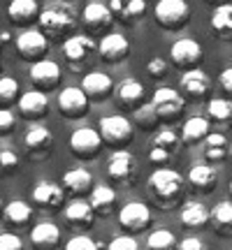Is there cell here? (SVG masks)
I'll list each match as a JSON object with an SVG mask.
<instances>
[{
	"mask_svg": "<svg viewBox=\"0 0 232 250\" xmlns=\"http://www.w3.org/2000/svg\"><path fill=\"white\" fill-rule=\"evenodd\" d=\"M112 21H114V14H112V9L109 5L105 2H98V0H93L89 2L86 7H84V23L89 30H105V28L112 26Z\"/></svg>",
	"mask_w": 232,
	"mask_h": 250,
	"instance_id": "obj_22",
	"label": "cell"
},
{
	"mask_svg": "<svg viewBox=\"0 0 232 250\" xmlns=\"http://www.w3.org/2000/svg\"><path fill=\"white\" fill-rule=\"evenodd\" d=\"M230 197H232V181H230Z\"/></svg>",
	"mask_w": 232,
	"mask_h": 250,
	"instance_id": "obj_52",
	"label": "cell"
},
{
	"mask_svg": "<svg viewBox=\"0 0 232 250\" xmlns=\"http://www.w3.org/2000/svg\"><path fill=\"white\" fill-rule=\"evenodd\" d=\"M2 211H5V204H2V199H0V213H2Z\"/></svg>",
	"mask_w": 232,
	"mask_h": 250,
	"instance_id": "obj_50",
	"label": "cell"
},
{
	"mask_svg": "<svg viewBox=\"0 0 232 250\" xmlns=\"http://www.w3.org/2000/svg\"><path fill=\"white\" fill-rule=\"evenodd\" d=\"M40 12H42V7L37 5L35 0H14L7 7L9 19H12L17 26H26L30 21L40 19Z\"/></svg>",
	"mask_w": 232,
	"mask_h": 250,
	"instance_id": "obj_26",
	"label": "cell"
},
{
	"mask_svg": "<svg viewBox=\"0 0 232 250\" xmlns=\"http://www.w3.org/2000/svg\"><path fill=\"white\" fill-rule=\"evenodd\" d=\"M89 204L95 215H109L116 206V190L109 186H95L91 190Z\"/></svg>",
	"mask_w": 232,
	"mask_h": 250,
	"instance_id": "obj_25",
	"label": "cell"
},
{
	"mask_svg": "<svg viewBox=\"0 0 232 250\" xmlns=\"http://www.w3.org/2000/svg\"><path fill=\"white\" fill-rule=\"evenodd\" d=\"M49 109V98L46 93H40V90H28L19 98V111L23 114V118H30V121H37L42 118Z\"/></svg>",
	"mask_w": 232,
	"mask_h": 250,
	"instance_id": "obj_21",
	"label": "cell"
},
{
	"mask_svg": "<svg viewBox=\"0 0 232 250\" xmlns=\"http://www.w3.org/2000/svg\"><path fill=\"white\" fill-rule=\"evenodd\" d=\"M0 250H23V241L19 239L17 234H0Z\"/></svg>",
	"mask_w": 232,
	"mask_h": 250,
	"instance_id": "obj_43",
	"label": "cell"
},
{
	"mask_svg": "<svg viewBox=\"0 0 232 250\" xmlns=\"http://www.w3.org/2000/svg\"><path fill=\"white\" fill-rule=\"evenodd\" d=\"M181 223L188 229H200L209 223V208L202 202H186L181 206Z\"/></svg>",
	"mask_w": 232,
	"mask_h": 250,
	"instance_id": "obj_28",
	"label": "cell"
},
{
	"mask_svg": "<svg viewBox=\"0 0 232 250\" xmlns=\"http://www.w3.org/2000/svg\"><path fill=\"white\" fill-rule=\"evenodd\" d=\"M37 23L46 40H70L77 28V12L70 2H49L42 7Z\"/></svg>",
	"mask_w": 232,
	"mask_h": 250,
	"instance_id": "obj_1",
	"label": "cell"
},
{
	"mask_svg": "<svg viewBox=\"0 0 232 250\" xmlns=\"http://www.w3.org/2000/svg\"><path fill=\"white\" fill-rule=\"evenodd\" d=\"M177 250H207L205 243H202V239H197V236H186L184 241L179 243Z\"/></svg>",
	"mask_w": 232,
	"mask_h": 250,
	"instance_id": "obj_46",
	"label": "cell"
},
{
	"mask_svg": "<svg viewBox=\"0 0 232 250\" xmlns=\"http://www.w3.org/2000/svg\"><path fill=\"white\" fill-rule=\"evenodd\" d=\"M9 42V35L7 33H0V49H2V44H7Z\"/></svg>",
	"mask_w": 232,
	"mask_h": 250,
	"instance_id": "obj_49",
	"label": "cell"
},
{
	"mask_svg": "<svg viewBox=\"0 0 232 250\" xmlns=\"http://www.w3.org/2000/svg\"><path fill=\"white\" fill-rule=\"evenodd\" d=\"M207 114H209V118L216 121V123H228V121H232V100L214 98L207 104Z\"/></svg>",
	"mask_w": 232,
	"mask_h": 250,
	"instance_id": "obj_36",
	"label": "cell"
},
{
	"mask_svg": "<svg viewBox=\"0 0 232 250\" xmlns=\"http://www.w3.org/2000/svg\"><path fill=\"white\" fill-rule=\"evenodd\" d=\"M95 49H98V44H95L89 35H72L70 40H65V44H63V54H65V58L77 67L79 62L89 61Z\"/></svg>",
	"mask_w": 232,
	"mask_h": 250,
	"instance_id": "obj_16",
	"label": "cell"
},
{
	"mask_svg": "<svg viewBox=\"0 0 232 250\" xmlns=\"http://www.w3.org/2000/svg\"><path fill=\"white\" fill-rule=\"evenodd\" d=\"M19 167V155L12 148H0V174H9Z\"/></svg>",
	"mask_w": 232,
	"mask_h": 250,
	"instance_id": "obj_41",
	"label": "cell"
},
{
	"mask_svg": "<svg viewBox=\"0 0 232 250\" xmlns=\"http://www.w3.org/2000/svg\"><path fill=\"white\" fill-rule=\"evenodd\" d=\"M149 160H151L153 165H165V162L172 160V155H167V153L161 151V148H151V151H149Z\"/></svg>",
	"mask_w": 232,
	"mask_h": 250,
	"instance_id": "obj_47",
	"label": "cell"
},
{
	"mask_svg": "<svg viewBox=\"0 0 232 250\" xmlns=\"http://www.w3.org/2000/svg\"><path fill=\"white\" fill-rule=\"evenodd\" d=\"M65 220L70 223V227H91L95 220V213L86 199H74L65 208Z\"/></svg>",
	"mask_w": 232,
	"mask_h": 250,
	"instance_id": "obj_27",
	"label": "cell"
},
{
	"mask_svg": "<svg viewBox=\"0 0 232 250\" xmlns=\"http://www.w3.org/2000/svg\"><path fill=\"white\" fill-rule=\"evenodd\" d=\"M179 146H181V139H179L177 132H172V130H161V132L153 134V139H151V148H161V151H165L167 155L179 153Z\"/></svg>",
	"mask_w": 232,
	"mask_h": 250,
	"instance_id": "obj_34",
	"label": "cell"
},
{
	"mask_svg": "<svg viewBox=\"0 0 232 250\" xmlns=\"http://www.w3.org/2000/svg\"><path fill=\"white\" fill-rule=\"evenodd\" d=\"M211 30L223 40H232V5H218L211 14Z\"/></svg>",
	"mask_w": 232,
	"mask_h": 250,
	"instance_id": "obj_32",
	"label": "cell"
},
{
	"mask_svg": "<svg viewBox=\"0 0 232 250\" xmlns=\"http://www.w3.org/2000/svg\"><path fill=\"white\" fill-rule=\"evenodd\" d=\"M230 155V142L228 137L221 132H209V137L205 139V158L211 162L228 160Z\"/></svg>",
	"mask_w": 232,
	"mask_h": 250,
	"instance_id": "obj_30",
	"label": "cell"
},
{
	"mask_svg": "<svg viewBox=\"0 0 232 250\" xmlns=\"http://www.w3.org/2000/svg\"><path fill=\"white\" fill-rule=\"evenodd\" d=\"M218 81H221V88H223L225 93H232V67H225V70L221 72Z\"/></svg>",
	"mask_w": 232,
	"mask_h": 250,
	"instance_id": "obj_48",
	"label": "cell"
},
{
	"mask_svg": "<svg viewBox=\"0 0 232 250\" xmlns=\"http://www.w3.org/2000/svg\"><path fill=\"white\" fill-rule=\"evenodd\" d=\"M209 220L214 223L216 234L221 236H232V202L223 199L209 211Z\"/></svg>",
	"mask_w": 232,
	"mask_h": 250,
	"instance_id": "obj_29",
	"label": "cell"
},
{
	"mask_svg": "<svg viewBox=\"0 0 232 250\" xmlns=\"http://www.w3.org/2000/svg\"><path fill=\"white\" fill-rule=\"evenodd\" d=\"M23 144H26L28 153H30L35 160H40V158H46L49 151H51L54 134H51V130L45 127V125H30L26 137H23Z\"/></svg>",
	"mask_w": 232,
	"mask_h": 250,
	"instance_id": "obj_13",
	"label": "cell"
},
{
	"mask_svg": "<svg viewBox=\"0 0 232 250\" xmlns=\"http://www.w3.org/2000/svg\"><path fill=\"white\" fill-rule=\"evenodd\" d=\"M65 250H100V243L93 241L91 236H84V234H77V236H72Z\"/></svg>",
	"mask_w": 232,
	"mask_h": 250,
	"instance_id": "obj_40",
	"label": "cell"
},
{
	"mask_svg": "<svg viewBox=\"0 0 232 250\" xmlns=\"http://www.w3.org/2000/svg\"><path fill=\"white\" fill-rule=\"evenodd\" d=\"M188 181L190 186L200 190V192H209L211 188H216L218 183V171H216L214 165H207V162H200V165H193L190 171H188Z\"/></svg>",
	"mask_w": 232,
	"mask_h": 250,
	"instance_id": "obj_23",
	"label": "cell"
},
{
	"mask_svg": "<svg viewBox=\"0 0 232 250\" xmlns=\"http://www.w3.org/2000/svg\"><path fill=\"white\" fill-rule=\"evenodd\" d=\"M17 49L26 61H45L46 51H49V40L45 37L42 30L28 28L17 37Z\"/></svg>",
	"mask_w": 232,
	"mask_h": 250,
	"instance_id": "obj_6",
	"label": "cell"
},
{
	"mask_svg": "<svg viewBox=\"0 0 232 250\" xmlns=\"http://www.w3.org/2000/svg\"><path fill=\"white\" fill-rule=\"evenodd\" d=\"M151 107L156 109V114L161 121H174V118L181 116V111L186 107V100L181 93H177L170 86H162L153 93L151 98Z\"/></svg>",
	"mask_w": 232,
	"mask_h": 250,
	"instance_id": "obj_4",
	"label": "cell"
},
{
	"mask_svg": "<svg viewBox=\"0 0 232 250\" xmlns=\"http://www.w3.org/2000/svg\"><path fill=\"white\" fill-rule=\"evenodd\" d=\"M63 190L70 192V195H74V197L93 190V176H91V171L84 169V167L70 169L65 176H63Z\"/></svg>",
	"mask_w": 232,
	"mask_h": 250,
	"instance_id": "obj_24",
	"label": "cell"
},
{
	"mask_svg": "<svg viewBox=\"0 0 232 250\" xmlns=\"http://www.w3.org/2000/svg\"><path fill=\"white\" fill-rule=\"evenodd\" d=\"M146 72H149L151 77H162V74L167 72V62L162 61V58H151L149 65H146Z\"/></svg>",
	"mask_w": 232,
	"mask_h": 250,
	"instance_id": "obj_45",
	"label": "cell"
},
{
	"mask_svg": "<svg viewBox=\"0 0 232 250\" xmlns=\"http://www.w3.org/2000/svg\"><path fill=\"white\" fill-rule=\"evenodd\" d=\"M98 132L102 137V142L109 144V146H118V151H121V146L130 144V139H133V123L121 114L118 116H105L100 118Z\"/></svg>",
	"mask_w": 232,
	"mask_h": 250,
	"instance_id": "obj_3",
	"label": "cell"
},
{
	"mask_svg": "<svg viewBox=\"0 0 232 250\" xmlns=\"http://www.w3.org/2000/svg\"><path fill=\"white\" fill-rule=\"evenodd\" d=\"M184 186H186V181L184 176L179 174L177 169H156L149 176V195L158 202L161 208H172V206H177V202L184 197Z\"/></svg>",
	"mask_w": 232,
	"mask_h": 250,
	"instance_id": "obj_2",
	"label": "cell"
},
{
	"mask_svg": "<svg viewBox=\"0 0 232 250\" xmlns=\"http://www.w3.org/2000/svg\"><path fill=\"white\" fill-rule=\"evenodd\" d=\"M107 250H139V243L135 241V236H130V234H121V236H114L109 241Z\"/></svg>",
	"mask_w": 232,
	"mask_h": 250,
	"instance_id": "obj_42",
	"label": "cell"
},
{
	"mask_svg": "<svg viewBox=\"0 0 232 250\" xmlns=\"http://www.w3.org/2000/svg\"><path fill=\"white\" fill-rule=\"evenodd\" d=\"M211 88V79H209V74L205 70H188L184 72V77H181V90L186 93L188 98H195V100H202L209 93Z\"/></svg>",
	"mask_w": 232,
	"mask_h": 250,
	"instance_id": "obj_19",
	"label": "cell"
},
{
	"mask_svg": "<svg viewBox=\"0 0 232 250\" xmlns=\"http://www.w3.org/2000/svg\"><path fill=\"white\" fill-rule=\"evenodd\" d=\"M14 125H17V118L12 114V109H0V134H9Z\"/></svg>",
	"mask_w": 232,
	"mask_h": 250,
	"instance_id": "obj_44",
	"label": "cell"
},
{
	"mask_svg": "<svg viewBox=\"0 0 232 250\" xmlns=\"http://www.w3.org/2000/svg\"><path fill=\"white\" fill-rule=\"evenodd\" d=\"M30 81L37 86L40 93L54 90L58 86V81H61V67H58V62L46 61V58L33 62V67H30Z\"/></svg>",
	"mask_w": 232,
	"mask_h": 250,
	"instance_id": "obj_12",
	"label": "cell"
},
{
	"mask_svg": "<svg viewBox=\"0 0 232 250\" xmlns=\"http://www.w3.org/2000/svg\"><path fill=\"white\" fill-rule=\"evenodd\" d=\"M133 118L135 123L139 125V127H144V130H153L156 125H158V114H156V109L151 107V102H146V104H142L139 109H135L133 111Z\"/></svg>",
	"mask_w": 232,
	"mask_h": 250,
	"instance_id": "obj_37",
	"label": "cell"
},
{
	"mask_svg": "<svg viewBox=\"0 0 232 250\" xmlns=\"http://www.w3.org/2000/svg\"><path fill=\"white\" fill-rule=\"evenodd\" d=\"M190 17V7L184 0H161L156 5V21L161 23L165 30H177L188 21Z\"/></svg>",
	"mask_w": 232,
	"mask_h": 250,
	"instance_id": "obj_5",
	"label": "cell"
},
{
	"mask_svg": "<svg viewBox=\"0 0 232 250\" xmlns=\"http://www.w3.org/2000/svg\"><path fill=\"white\" fill-rule=\"evenodd\" d=\"M114 95H116V104L123 109H139L144 102V86L137 79H123L121 83L114 86Z\"/></svg>",
	"mask_w": 232,
	"mask_h": 250,
	"instance_id": "obj_14",
	"label": "cell"
},
{
	"mask_svg": "<svg viewBox=\"0 0 232 250\" xmlns=\"http://www.w3.org/2000/svg\"><path fill=\"white\" fill-rule=\"evenodd\" d=\"M2 215H5V220H7L9 225H14V227H23V225L33 218V208L26 204V202H21V199H14V202H9V204H5V211H2Z\"/></svg>",
	"mask_w": 232,
	"mask_h": 250,
	"instance_id": "obj_33",
	"label": "cell"
},
{
	"mask_svg": "<svg viewBox=\"0 0 232 250\" xmlns=\"http://www.w3.org/2000/svg\"><path fill=\"white\" fill-rule=\"evenodd\" d=\"M144 12H146V2L144 0H128V2H123L121 19H125V23H133L135 19H139Z\"/></svg>",
	"mask_w": 232,
	"mask_h": 250,
	"instance_id": "obj_39",
	"label": "cell"
},
{
	"mask_svg": "<svg viewBox=\"0 0 232 250\" xmlns=\"http://www.w3.org/2000/svg\"><path fill=\"white\" fill-rule=\"evenodd\" d=\"M146 248L149 250H177V236L170 229H156L149 234L146 239Z\"/></svg>",
	"mask_w": 232,
	"mask_h": 250,
	"instance_id": "obj_35",
	"label": "cell"
},
{
	"mask_svg": "<svg viewBox=\"0 0 232 250\" xmlns=\"http://www.w3.org/2000/svg\"><path fill=\"white\" fill-rule=\"evenodd\" d=\"M63 197H65V190H63V186L54 183V181H37L35 188H33V202L45 206V208L61 206Z\"/></svg>",
	"mask_w": 232,
	"mask_h": 250,
	"instance_id": "obj_20",
	"label": "cell"
},
{
	"mask_svg": "<svg viewBox=\"0 0 232 250\" xmlns=\"http://www.w3.org/2000/svg\"><path fill=\"white\" fill-rule=\"evenodd\" d=\"M102 146V137L93 127H77L70 137V148L77 158H95Z\"/></svg>",
	"mask_w": 232,
	"mask_h": 250,
	"instance_id": "obj_10",
	"label": "cell"
},
{
	"mask_svg": "<svg viewBox=\"0 0 232 250\" xmlns=\"http://www.w3.org/2000/svg\"><path fill=\"white\" fill-rule=\"evenodd\" d=\"M118 223L123 227L125 232H130L133 236L135 232H142L149 227L151 223V208L142 202H128V204L121 208V213H118Z\"/></svg>",
	"mask_w": 232,
	"mask_h": 250,
	"instance_id": "obj_9",
	"label": "cell"
},
{
	"mask_svg": "<svg viewBox=\"0 0 232 250\" xmlns=\"http://www.w3.org/2000/svg\"><path fill=\"white\" fill-rule=\"evenodd\" d=\"M228 158H230V160H232V144H230V155H228Z\"/></svg>",
	"mask_w": 232,
	"mask_h": 250,
	"instance_id": "obj_51",
	"label": "cell"
},
{
	"mask_svg": "<svg viewBox=\"0 0 232 250\" xmlns=\"http://www.w3.org/2000/svg\"><path fill=\"white\" fill-rule=\"evenodd\" d=\"M81 90L89 100H105L114 90V81L105 72H89L81 79Z\"/></svg>",
	"mask_w": 232,
	"mask_h": 250,
	"instance_id": "obj_18",
	"label": "cell"
},
{
	"mask_svg": "<svg viewBox=\"0 0 232 250\" xmlns=\"http://www.w3.org/2000/svg\"><path fill=\"white\" fill-rule=\"evenodd\" d=\"M170 58L181 70H186V72L195 70L197 62L202 61V46H200V42L190 40V37L177 40V42L170 46Z\"/></svg>",
	"mask_w": 232,
	"mask_h": 250,
	"instance_id": "obj_7",
	"label": "cell"
},
{
	"mask_svg": "<svg viewBox=\"0 0 232 250\" xmlns=\"http://www.w3.org/2000/svg\"><path fill=\"white\" fill-rule=\"evenodd\" d=\"M19 95V83L12 77H0V109H7Z\"/></svg>",
	"mask_w": 232,
	"mask_h": 250,
	"instance_id": "obj_38",
	"label": "cell"
},
{
	"mask_svg": "<svg viewBox=\"0 0 232 250\" xmlns=\"http://www.w3.org/2000/svg\"><path fill=\"white\" fill-rule=\"evenodd\" d=\"M107 174L109 179L121 183V186L130 183L137 176V158L128 151H114L112 158L107 160Z\"/></svg>",
	"mask_w": 232,
	"mask_h": 250,
	"instance_id": "obj_8",
	"label": "cell"
},
{
	"mask_svg": "<svg viewBox=\"0 0 232 250\" xmlns=\"http://www.w3.org/2000/svg\"><path fill=\"white\" fill-rule=\"evenodd\" d=\"M98 51H100V56H102V61H107V62L125 61L128 54H130V42H128V37L121 35V33H109V35H105L100 40Z\"/></svg>",
	"mask_w": 232,
	"mask_h": 250,
	"instance_id": "obj_15",
	"label": "cell"
},
{
	"mask_svg": "<svg viewBox=\"0 0 232 250\" xmlns=\"http://www.w3.org/2000/svg\"><path fill=\"white\" fill-rule=\"evenodd\" d=\"M58 109L65 118H81L89 111V98L77 86H68L58 93Z\"/></svg>",
	"mask_w": 232,
	"mask_h": 250,
	"instance_id": "obj_11",
	"label": "cell"
},
{
	"mask_svg": "<svg viewBox=\"0 0 232 250\" xmlns=\"http://www.w3.org/2000/svg\"><path fill=\"white\" fill-rule=\"evenodd\" d=\"M209 137V121L202 116L195 118H188L184 127H181V142L184 144H197V142H205Z\"/></svg>",
	"mask_w": 232,
	"mask_h": 250,
	"instance_id": "obj_31",
	"label": "cell"
},
{
	"mask_svg": "<svg viewBox=\"0 0 232 250\" xmlns=\"http://www.w3.org/2000/svg\"><path fill=\"white\" fill-rule=\"evenodd\" d=\"M30 243L35 250H56L61 243V229L58 225H54L51 220L37 223L30 232Z\"/></svg>",
	"mask_w": 232,
	"mask_h": 250,
	"instance_id": "obj_17",
	"label": "cell"
}]
</instances>
